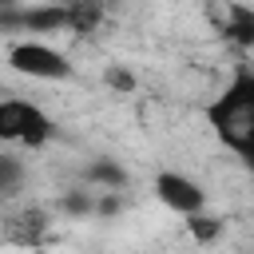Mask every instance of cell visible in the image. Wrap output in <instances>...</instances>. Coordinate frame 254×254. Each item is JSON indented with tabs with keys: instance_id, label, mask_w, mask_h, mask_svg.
I'll return each instance as SVG.
<instances>
[{
	"instance_id": "cell-1",
	"label": "cell",
	"mask_w": 254,
	"mask_h": 254,
	"mask_svg": "<svg viewBox=\"0 0 254 254\" xmlns=\"http://www.w3.org/2000/svg\"><path fill=\"white\" fill-rule=\"evenodd\" d=\"M206 123L218 143L254 171V71L238 67L230 83L206 103Z\"/></svg>"
},
{
	"instance_id": "cell-2",
	"label": "cell",
	"mask_w": 254,
	"mask_h": 254,
	"mask_svg": "<svg viewBox=\"0 0 254 254\" xmlns=\"http://www.w3.org/2000/svg\"><path fill=\"white\" fill-rule=\"evenodd\" d=\"M103 24V0H52V4H8L0 8V32H32V36H56L75 32L91 36Z\"/></svg>"
},
{
	"instance_id": "cell-3",
	"label": "cell",
	"mask_w": 254,
	"mask_h": 254,
	"mask_svg": "<svg viewBox=\"0 0 254 254\" xmlns=\"http://www.w3.org/2000/svg\"><path fill=\"white\" fill-rule=\"evenodd\" d=\"M52 139H56V123L40 103L20 99V95H4L0 99V143L36 151V147H44Z\"/></svg>"
},
{
	"instance_id": "cell-4",
	"label": "cell",
	"mask_w": 254,
	"mask_h": 254,
	"mask_svg": "<svg viewBox=\"0 0 254 254\" xmlns=\"http://www.w3.org/2000/svg\"><path fill=\"white\" fill-rule=\"evenodd\" d=\"M8 67L16 75H28V79H44V83H64L75 75L71 60L64 52H56L52 44L44 40H16L8 48Z\"/></svg>"
},
{
	"instance_id": "cell-5",
	"label": "cell",
	"mask_w": 254,
	"mask_h": 254,
	"mask_svg": "<svg viewBox=\"0 0 254 254\" xmlns=\"http://www.w3.org/2000/svg\"><path fill=\"white\" fill-rule=\"evenodd\" d=\"M155 194H159V202L167 206V210H175V214H194V210H206V190L194 183V179H187V175H179V171H159L155 175Z\"/></svg>"
},
{
	"instance_id": "cell-6",
	"label": "cell",
	"mask_w": 254,
	"mask_h": 254,
	"mask_svg": "<svg viewBox=\"0 0 254 254\" xmlns=\"http://www.w3.org/2000/svg\"><path fill=\"white\" fill-rule=\"evenodd\" d=\"M222 32H226V40H234L238 48H254V8L230 4V8H226V20H222Z\"/></svg>"
},
{
	"instance_id": "cell-7",
	"label": "cell",
	"mask_w": 254,
	"mask_h": 254,
	"mask_svg": "<svg viewBox=\"0 0 254 254\" xmlns=\"http://www.w3.org/2000/svg\"><path fill=\"white\" fill-rule=\"evenodd\" d=\"M83 179H87L95 190H123V187H127V171H123L119 163H111V159H95V163L83 171Z\"/></svg>"
},
{
	"instance_id": "cell-8",
	"label": "cell",
	"mask_w": 254,
	"mask_h": 254,
	"mask_svg": "<svg viewBox=\"0 0 254 254\" xmlns=\"http://www.w3.org/2000/svg\"><path fill=\"white\" fill-rule=\"evenodd\" d=\"M20 183H24V167H20V159H12V155L0 151V194H12Z\"/></svg>"
},
{
	"instance_id": "cell-9",
	"label": "cell",
	"mask_w": 254,
	"mask_h": 254,
	"mask_svg": "<svg viewBox=\"0 0 254 254\" xmlns=\"http://www.w3.org/2000/svg\"><path fill=\"white\" fill-rule=\"evenodd\" d=\"M187 222H190V234H194L198 242H210V238L222 230V218H210V214H202V210L187 214Z\"/></svg>"
},
{
	"instance_id": "cell-10",
	"label": "cell",
	"mask_w": 254,
	"mask_h": 254,
	"mask_svg": "<svg viewBox=\"0 0 254 254\" xmlns=\"http://www.w3.org/2000/svg\"><path fill=\"white\" fill-rule=\"evenodd\" d=\"M95 194L99 190H71L64 198V210L67 214H95Z\"/></svg>"
},
{
	"instance_id": "cell-11",
	"label": "cell",
	"mask_w": 254,
	"mask_h": 254,
	"mask_svg": "<svg viewBox=\"0 0 254 254\" xmlns=\"http://www.w3.org/2000/svg\"><path fill=\"white\" fill-rule=\"evenodd\" d=\"M103 79H107V87H115V91H131V87H135V75H131L127 67H107Z\"/></svg>"
},
{
	"instance_id": "cell-12",
	"label": "cell",
	"mask_w": 254,
	"mask_h": 254,
	"mask_svg": "<svg viewBox=\"0 0 254 254\" xmlns=\"http://www.w3.org/2000/svg\"><path fill=\"white\" fill-rule=\"evenodd\" d=\"M8 4H16V0H0V8H8Z\"/></svg>"
}]
</instances>
